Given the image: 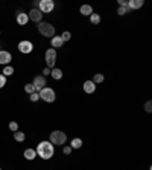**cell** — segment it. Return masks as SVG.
<instances>
[{"mask_svg":"<svg viewBox=\"0 0 152 170\" xmlns=\"http://www.w3.org/2000/svg\"><path fill=\"white\" fill-rule=\"evenodd\" d=\"M35 152H37V155L40 156V158H43V160H50L52 156H53V144H52L50 141H41L40 144L37 146V149H35Z\"/></svg>","mask_w":152,"mask_h":170,"instance_id":"6da1fadb","label":"cell"},{"mask_svg":"<svg viewBox=\"0 0 152 170\" xmlns=\"http://www.w3.org/2000/svg\"><path fill=\"white\" fill-rule=\"evenodd\" d=\"M38 32L43 37H46V38H53L55 37V27H53V24L46 23V22H40L38 23Z\"/></svg>","mask_w":152,"mask_h":170,"instance_id":"7a4b0ae2","label":"cell"},{"mask_svg":"<svg viewBox=\"0 0 152 170\" xmlns=\"http://www.w3.org/2000/svg\"><path fill=\"white\" fill-rule=\"evenodd\" d=\"M38 96H40L41 100H44V102H47V103H52V102H55L56 94H55V91H53L52 88L44 87L43 90H40V91H38Z\"/></svg>","mask_w":152,"mask_h":170,"instance_id":"3957f363","label":"cell"},{"mask_svg":"<svg viewBox=\"0 0 152 170\" xmlns=\"http://www.w3.org/2000/svg\"><path fill=\"white\" fill-rule=\"evenodd\" d=\"M66 140H67V135L62 132V131H53L50 134V143L52 144H64L66 143Z\"/></svg>","mask_w":152,"mask_h":170,"instance_id":"277c9868","label":"cell"},{"mask_svg":"<svg viewBox=\"0 0 152 170\" xmlns=\"http://www.w3.org/2000/svg\"><path fill=\"white\" fill-rule=\"evenodd\" d=\"M44 58H46V62H47V69H53V65L56 62V50L55 49H47Z\"/></svg>","mask_w":152,"mask_h":170,"instance_id":"5b68a950","label":"cell"},{"mask_svg":"<svg viewBox=\"0 0 152 170\" xmlns=\"http://www.w3.org/2000/svg\"><path fill=\"white\" fill-rule=\"evenodd\" d=\"M53 8H55V3L52 0H41L38 5V9L41 11V14H49L53 11Z\"/></svg>","mask_w":152,"mask_h":170,"instance_id":"8992f818","label":"cell"},{"mask_svg":"<svg viewBox=\"0 0 152 170\" xmlns=\"http://www.w3.org/2000/svg\"><path fill=\"white\" fill-rule=\"evenodd\" d=\"M46 85H47V81H46L44 76H35V77H34V87H35L37 91L43 90Z\"/></svg>","mask_w":152,"mask_h":170,"instance_id":"52a82bcc","label":"cell"},{"mask_svg":"<svg viewBox=\"0 0 152 170\" xmlns=\"http://www.w3.org/2000/svg\"><path fill=\"white\" fill-rule=\"evenodd\" d=\"M18 50L22 53H30L34 50V44L30 41H27V40H23V41L18 43Z\"/></svg>","mask_w":152,"mask_h":170,"instance_id":"ba28073f","label":"cell"},{"mask_svg":"<svg viewBox=\"0 0 152 170\" xmlns=\"http://www.w3.org/2000/svg\"><path fill=\"white\" fill-rule=\"evenodd\" d=\"M27 17L32 20V22H35V23H40L41 22V18H43V14H41V11L40 9H37V8H34L29 14H27Z\"/></svg>","mask_w":152,"mask_h":170,"instance_id":"9c48e42d","label":"cell"},{"mask_svg":"<svg viewBox=\"0 0 152 170\" xmlns=\"http://www.w3.org/2000/svg\"><path fill=\"white\" fill-rule=\"evenodd\" d=\"M82 88H84V91H85L87 94H91V93L96 91V84H94L93 81H85L84 85H82Z\"/></svg>","mask_w":152,"mask_h":170,"instance_id":"30bf717a","label":"cell"},{"mask_svg":"<svg viewBox=\"0 0 152 170\" xmlns=\"http://www.w3.org/2000/svg\"><path fill=\"white\" fill-rule=\"evenodd\" d=\"M11 59H12V55H11L9 52H6V50H0V64L6 65V64H9Z\"/></svg>","mask_w":152,"mask_h":170,"instance_id":"8fae6325","label":"cell"},{"mask_svg":"<svg viewBox=\"0 0 152 170\" xmlns=\"http://www.w3.org/2000/svg\"><path fill=\"white\" fill-rule=\"evenodd\" d=\"M143 0H129L128 2V6H129V9H138V8H142L143 6Z\"/></svg>","mask_w":152,"mask_h":170,"instance_id":"7c38bea8","label":"cell"},{"mask_svg":"<svg viewBox=\"0 0 152 170\" xmlns=\"http://www.w3.org/2000/svg\"><path fill=\"white\" fill-rule=\"evenodd\" d=\"M27 22H29V17H27V14H26V12H20V14L17 15V23H18V24L25 26Z\"/></svg>","mask_w":152,"mask_h":170,"instance_id":"4fadbf2b","label":"cell"},{"mask_svg":"<svg viewBox=\"0 0 152 170\" xmlns=\"http://www.w3.org/2000/svg\"><path fill=\"white\" fill-rule=\"evenodd\" d=\"M79 11H81V14H82V15H88V17L93 14V8H91L90 5H82Z\"/></svg>","mask_w":152,"mask_h":170,"instance_id":"5bb4252c","label":"cell"},{"mask_svg":"<svg viewBox=\"0 0 152 170\" xmlns=\"http://www.w3.org/2000/svg\"><path fill=\"white\" fill-rule=\"evenodd\" d=\"M62 44H64V41L61 40V37H53V38H52V49L56 50V49L61 47Z\"/></svg>","mask_w":152,"mask_h":170,"instance_id":"9a60e30c","label":"cell"},{"mask_svg":"<svg viewBox=\"0 0 152 170\" xmlns=\"http://www.w3.org/2000/svg\"><path fill=\"white\" fill-rule=\"evenodd\" d=\"M25 158L26 160H29V161H32L35 156H37V152H35V149H26L25 150Z\"/></svg>","mask_w":152,"mask_h":170,"instance_id":"2e32d148","label":"cell"},{"mask_svg":"<svg viewBox=\"0 0 152 170\" xmlns=\"http://www.w3.org/2000/svg\"><path fill=\"white\" fill-rule=\"evenodd\" d=\"M50 74H52V77L53 79H61L62 77V70L61 69H53V70H50Z\"/></svg>","mask_w":152,"mask_h":170,"instance_id":"e0dca14e","label":"cell"},{"mask_svg":"<svg viewBox=\"0 0 152 170\" xmlns=\"http://www.w3.org/2000/svg\"><path fill=\"white\" fill-rule=\"evenodd\" d=\"M90 22H91L93 24H99L101 23V15L96 14V12H93V14L90 15Z\"/></svg>","mask_w":152,"mask_h":170,"instance_id":"ac0fdd59","label":"cell"},{"mask_svg":"<svg viewBox=\"0 0 152 170\" xmlns=\"http://www.w3.org/2000/svg\"><path fill=\"white\" fill-rule=\"evenodd\" d=\"M14 138H15L17 141H20V143H22V141H25L26 135L23 134V132H20V131H15V132H14Z\"/></svg>","mask_w":152,"mask_h":170,"instance_id":"d6986e66","label":"cell"},{"mask_svg":"<svg viewBox=\"0 0 152 170\" xmlns=\"http://www.w3.org/2000/svg\"><path fill=\"white\" fill-rule=\"evenodd\" d=\"M82 147V140L81 138H73L72 140V149H81Z\"/></svg>","mask_w":152,"mask_h":170,"instance_id":"ffe728a7","label":"cell"},{"mask_svg":"<svg viewBox=\"0 0 152 170\" xmlns=\"http://www.w3.org/2000/svg\"><path fill=\"white\" fill-rule=\"evenodd\" d=\"M126 12H131L129 6H119V9H117V14H119V15H125Z\"/></svg>","mask_w":152,"mask_h":170,"instance_id":"44dd1931","label":"cell"},{"mask_svg":"<svg viewBox=\"0 0 152 170\" xmlns=\"http://www.w3.org/2000/svg\"><path fill=\"white\" fill-rule=\"evenodd\" d=\"M103 79H105V77H103L102 73H96L94 77H93V82H94V84H101V82H103Z\"/></svg>","mask_w":152,"mask_h":170,"instance_id":"7402d4cb","label":"cell"},{"mask_svg":"<svg viewBox=\"0 0 152 170\" xmlns=\"http://www.w3.org/2000/svg\"><path fill=\"white\" fill-rule=\"evenodd\" d=\"M25 91H26V93H29V94H32V93H35L37 90H35L34 84H26V85H25Z\"/></svg>","mask_w":152,"mask_h":170,"instance_id":"603a6c76","label":"cell"},{"mask_svg":"<svg viewBox=\"0 0 152 170\" xmlns=\"http://www.w3.org/2000/svg\"><path fill=\"white\" fill-rule=\"evenodd\" d=\"M14 73V69L11 67V65H6L5 69H3V76H11Z\"/></svg>","mask_w":152,"mask_h":170,"instance_id":"cb8c5ba5","label":"cell"},{"mask_svg":"<svg viewBox=\"0 0 152 170\" xmlns=\"http://www.w3.org/2000/svg\"><path fill=\"white\" fill-rule=\"evenodd\" d=\"M9 129H11L12 132L18 131V123H17V121H9Z\"/></svg>","mask_w":152,"mask_h":170,"instance_id":"d4e9b609","label":"cell"},{"mask_svg":"<svg viewBox=\"0 0 152 170\" xmlns=\"http://www.w3.org/2000/svg\"><path fill=\"white\" fill-rule=\"evenodd\" d=\"M70 38H72V34H70V32H64V34L61 35V40H62V41H70Z\"/></svg>","mask_w":152,"mask_h":170,"instance_id":"484cf974","label":"cell"},{"mask_svg":"<svg viewBox=\"0 0 152 170\" xmlns=\"http://www.w3.org/2000/svg\"><path fill=\"white\" fill-rule=\"evenodd\" d=\"M145 111H146V113H152V102L151 100H148V102L145 103Z\"/></svg>","mask_w":152,"mask_h":170,"instance_id":"4316f807","label":"cell"},{"mask_svg":"<svg viewBox=\"0 0 152 170\" xmlns=\"http://www.w3.org/2000/svg\"><path fill=\"white\" fill-rule=\"evenodd\" d=\"M5 85H6V76L0 74V88H3Z\"/></svg>","mask_w":152,"mask_h":170,"instance_id":"83f0119b","label":"cell"},{"mask_svg":"<svg viewBox=\"0 0 152 170\" xmlns=\"http://www.w3.org/2000/svg\"><path fill=\"white\" fill-rule=\"evenodd\" d=\"M29 99H30L32 102H37V100H40V96H38V93L35 91V93H32V94H30V97H29Z\"/></svg>","mask_w":152,"mask_h":170,"instance_id":"f1b7e54d","label":"cell"},{"mask_svg":"<svg viewBox=\"0 0 152 170\" xmlns=\"http://www.w3.org/2000/svg\"><path fill=\"white\" fill-rule=\"evenodd\" d=\"M62 152H64L66 155H70V153H72V147H70V146H66V147L62 149Z\"/></svg>","mask_w":152,"mask_h":170,"instance_id":"f546056e","label":"cell"},{"mask_svg":"<svg viewBox=\"0 0 152 170\" xmlns=\"http://www.w3.org/2000/svg\"><path fill=\"white\" fill-rule=\"evenodd\" d=\"M119 5L120 6H128V2L126 0H119Z\"/></svg>","mask_w":152,"mask_h":170,"instance_id":"4dcf8cb0","label":"cell"},{"mask_svg":"<svg viewBox=\"0 0 152 170\" xmlns=\"http://www.w3.org/2000/svg\"><path fill=\"white\" fill-rule=\"evenodd\" d=\"M43 74H44V77H46L47 74H50V69H44V70H43Z\"/></svg>","mask_w":152,"mask_h":170,"instance_id":"1f68e13d","label":"cell"}]
</instances>
